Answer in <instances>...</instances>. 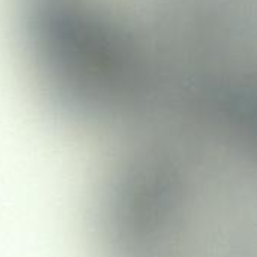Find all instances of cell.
<instances>
[{
	"label": "cell",
	"instance_id": "obj_1",
	"mask_svg": "<svg viewBox=\"0 0 257 257\" xmlns=\"http://www.w3.org/2000/svg\"><path fill=\"white\" fill-rule=\"evenodd\" d=\"M245 185L211 167L136 182L108 206L111 257H245Z\"/></svg>",
	"mask_w": 257,
	"mask_h": 257
}]
</instances>
